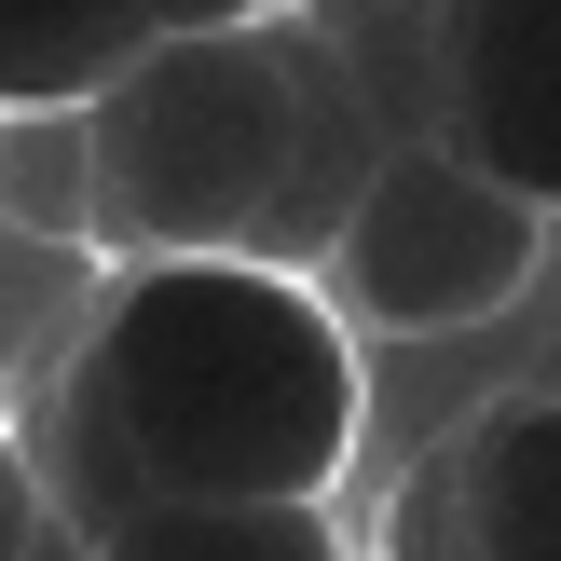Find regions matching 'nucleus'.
<instances>
[{
  "instance_id": "nucleus-12",
  "label": "nucleus",
  "mask_w": 561,
  "mask_h": 561,
  "mask_svg": "<svg viewBox=\"0 0 561 561\" xmlns=\"http://www.w3.org/2000/svg\"><path fill=\"white\" fill-rule=\"evenodd\" d=\"M261 14H288V0H164V27H261Z\"/></svg>"
},
{
  "instance_id": "nucleus-6",
  "label": "nucleus",
  "mask_w": 561,
  "mask_h": 561,
  "mask_svg": "<svg viewBox=\"0 0 561 561\" xmlns=\"http://www.w3.org/2000/svg\"><path fill=\"white\" fill-rule=\"evenodd\" d=\"M42 425H27V466H42V507H55V535H82V548H110L137 507H164L151 493V466H137V438H124V411H110V383L82 370V343L69 356H42Z\"/></svg>"
},
{
  "instance_id": "nucleus-3",
  "label": "nucleus",
  "mask_w": 561,
  "mask_h": 561,
  "mask_svg": "<svg viewBox=\"0 0 561 561\" xmlns=\"http://www.w3.org/2000/svg\"><path fill=\"white\" fill-rule=\"evenodd\" d=\"M535 274H548V219L507 179H480L453 137H383V164H370V192H356V219H343L316 288L343 301V329L453 343V329L520 316Z\"/></svg>"
},
{
  "instance_id": "nucleus-7",
  "label": "nucleus",
  "mask_w": 561,
  "mask_h": 561,
  "mask_svg": "<svg viewBox=\"0 0 561 561\" xmlns=\"http://www.w3.org/2000/svg\"><path fill=\"white\" fill-rule=\"evenodd\" d=\"M164 42V0H0V110H96Z\"/></svg>"
},
{
  "instance_id": "nucleus-8",
  "label": "nucleus",
  "mask_w": 561,
  "mask_h": 561,
  "mask_svg": "<svg viewBox=\"0 0 561 561\" xmlns=\"http://www.w3.org/2000/svg\"><path fill=\"white\" fill-rule=\"evenodd\" d=\"M0 219L42 247H96V151L82 110H0Z\"/></svg>"
},
{
  "instance_id": "nucleus-1",
  "label": "nucleus",
  "mask_w": 561,
  "mask_h": 561,
  "mask_svg": "<svg viewBox=\"0 0 561 561\" xmlns=\"http://www.w3.org/2000/svg\"><path fill=\"white\" fill-rule=\"evenodd\" d=\"M82 370L110 383L164 507H329L370 438L343 301L274 261H110Z\"/></svg>"
},
{
  "instance_id": "nucleus-2",
  "label": "nucleus",
  "mask_w": 561,
  "mask_h": 561,
  "mask_svg": "<svg viewBox=\"0 0 561 561\" xmlns=\"http://www.w3.org/2000/svg\"><path fill=\"white\" fill-rule=\"evenodd\" d=\"M288 14L261 27H164L96 110V261H261L274 206H288Z\"/></svg>"
},
{
  "instance_id": "nucleus-5",
  "label": "nucleus",
  "mask_w": 561,
  "mask_h": 561,
  "mask_svg": "<svg viewBox=\"0 0 561 561\" xmlns=\"http://www.w3.org/2000/svg\"><path fill=\"white\" fill-rule=\"evenodd\" d=\"M466 561H561V398H493L438 438Z\"/></svg>"
},
{
  "instance_id": "nucleus-4",
  "label": "nucleus",
  "mask_w": 561,
  "mask_h": 561,
  "mask_svg": "<svg viewBox=\"0 0 561 561\" xmlns=\"http://www.w3.org/2000/svg\"><path fill=\"white\" fill-rule=\"evenodd\" d=\"M425 69L438 137L561 219V0H425Z\"/></svg>"
},
{
  "instance_id": "nucleus-10",
  "label": "nucleus",
  "mask_w": 561,
  "mask_h": 561,
  "mask_svg": "<svg viewBox=\"0 0 561 561\" xmlns=\"http://www.w3.org/2000/svg\"><path fill=\"white\" fill-rule=\"evenodd\" d=\"M383 561H466V520H453V466H411L398 507H383Z\"/></svg>"
},
{
  "instance_id": "nucleus-9",
  "label": "nucleus",
  "mask_w": 561,
  "mask_h": 561,
  "mask_svg": "<svg viewBox=\"0 0 561 561\" xmlns=\"http://www.w3.org/2000/svg\"><path fill=\"white\" fill-rule=\"evenodd\" d=\"M96 561H343L329 507H137Z\"/></svg>"
},
{
  "instance_id": "nucleus-13",
  "label": "nucleus",
  "mask_w": 561,
  "mask_h": 561,
  "mask_svg": "<svg viewBox=\"0 0 561 561\" xmlns=\"http://www.w3.org/2000/svg\"><path fill=\"white\" fill-rule=\"evenodd\" d=\"M27 561H96V548H82V535H55V520H42V548H27Z\"/></svg>"
},
{
  "instance_id": "nucleus-11",
  "label": "nucleus",
  "mask_w": 561,
  "mask_h": 561,
  "mask_svg": "<svg viewBox=\"0 0 561 561\" xmlns=\"http://www.w3.org/2000/svg\"><path fill=\"white\" fill-rule=\"evenodd\" d=\"M42 520H55V507H42V466H27V438L0 425V561L42 548Z\"/></svg>"
}]
</instances>
